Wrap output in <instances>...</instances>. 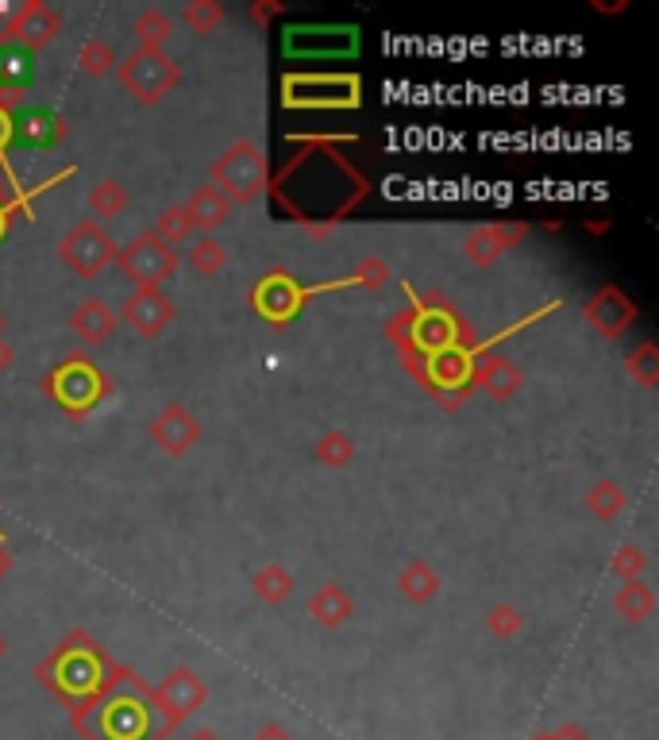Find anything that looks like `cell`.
I'll use <instances>...</instances> for the list:
<instances>
[{
  "mask_svg": "<svg viewBox=\"0 0 659 740\" xmlns=\"http://www.w3.org/2000/svg\"><path fill=\"white\" fill-rule=\"evenodd\" d=\"M147 691L132 668L112 663L101 691L70 709V725L86 740H155L158 721Z\"/></svg>",
  "mask_w": 659,
  "mask_h": 740,
  "instance_id": "1",
  "label": "cell"
},
{
  "mask_svg": "<svg viewBox=\"0 0 659 740\" xmlns=\"http://www.w3.org/2000/svg\"><path fill=\"white\" fill-rule=\"evenodd\" d=\"M109 671H112V660L104 655V648L81 629L70 632L43 663H35V679H40L47 691H55L70 709L78 706V702L93 698L104 679H109Z\"/></svg>",
  "mask_w": 659,
  "mask_h": 740,
  "instance_id": "2",
  "label": "cell"
},
{
  "mask_svg": "<svg viewBox=\"0 0 659 740\" xmlns=\"http://www.w3.org/2000/svg\"><path fill=\"white\" fill-rule=\"evenodd\" d=\"M209 186L228 198V205H252L270 186V162L267 150L252 139H236L220 150L209 166Z\"/></svg>",
  "mask_w": 659,
  "mask_h": 740,
  "instance_id": "3",
  "label": "cell"
},
{
  "mask_svg": "<svg viewBox=\"0 0 659 740\" xmlns=\"http://www.w3.org/2000/svg\"><path fill=\"white\" fill-rule=\"evenodd\" d=\"M43 390H47L51 397H55L58 405H63L70 417H89V413L97 410V405L104 402V394L112 390V382L104 379V370L97 367L93 359H86V355H74V359L58 362L55 370L47 374V382H43Z\"/></svg>",
  "mask_w": 659,
  "mask_h": 740,
  "instance_id": "4",
  "label": "cell"
},
{
  "mask_svg": "<svg viewBox=\"0 0 659 740\" xmlns=\"http://www.w3.org/2000/svg\"><path fill=\"white\" fill-rule=\"evenodd\" d=\"M116 78L135 104L150 109V104L166 101V97L181 86V63H174L166 51H143L139 47V51H132V55L116 63Z\"/></svg>",
  "mask_w": 659,
  "mask_h": 740,
  "instance_id": "5",
  "label": "cell"
},
{
  "mask_svg": "<svg viewBox=\"0 0 659 740\" xmlns=\"http://www.w3.org/2000/svg\"><path fill=\"white\" fill-rule=\"evenodd\" d=\"M147 698H150V709H155V721H158L155 740H166L181 721H189V717L209 702V683H204L193 668L181 663V668H174L163 683L150 686Z\"/></svg>",
  "mask_w": 659,
  "mask_h": 740,
  "instance_id": "6",
  "label": "cell"
},
{
  "mask_svg": "<svg viewBox=\"0 0 659 740\" xmlns=\"http://www.w3.org/2000/svg\"><path fill=\"white\" fill-rule=\"evenodd\" d=\"M120 274L135 285V290H163L166 278L178 274L181 259H178V247H166L155 232H139L132 244H124L116 251Z\"/></svg>",
  "mask_w": 659,
  "mask_h": 740,
  "instance_id": "7",
  "label": "cell"
},
{
  "mask_svg": "<svg viewBox=\"0 0 659 740\" xmlns=\"http://www.w3.org/2000/svg\"><path fill=\"white\" fill-rule=\"evenodd\" d=\"M120 244L104 232V224L97 221H81L58 239V259L66 262V270H74V278L81 282H93L104 270L116 262Z\"/></svg>",
  "mask_w": 659,
  "mask_h": 740,
  "instance_id": "8",
  "label": "cell"
},
{
  "mask_svg": "<svg viewBox=\"0 0 659 740\" xmlns=\"http://www.w3.org/2000/svg\"><path fill=\"white\" fill-rule=\"evenodd\" d=\"M116 316H120V324H127V328L135 332V336L155 339L174 324L178 305H174L163 290H132L124 298V305L116 309Z\"/></svg>",
  "mask_w": 659,
  "mask_h": 740,
  "instance_id": "9",
  "label": "cell"
},
{
  "mask_svg": "<svg viewBox=\"0 0 659 740\" xmlns=\"http://www.w3.org/2000/svg\"><path fill=\"white\" fill-rule=\"evenodd\" d=\"M640 309L628 293H621L617 285H602L597 293H590L587 305H582V321L605 339H621L628 328L636 324Z\"/></svg>",
  "mask_w": 659,
  "mask_h": 740,
  "instance_id": "10",
  "label": "cell"
},
{
  "mask_svg": "<svg viewBox=\"0 0 659 740\" xmlns=\"http://www.w3.org/2000/svg\"><path fill=\"white\" fill-rule=\"evenodd\" d=\"M467 386L487 390L494 402H510L521 386H525V370L502 351H482L479 359H471L467 367Z\"/></svg>",
  "mask_w": 659,
  "mask_h": 740,
  "instance_id": "11",
  "label": "cell"
},
{
  "mask_svg": "<svg viewBox=\"0 0 659 740\" xmlns=\"http://www.w3.org/2000/svg\"><path fill=\"white\" fill-rule=\"evenodd\" d=\"M252 305L259 316H267L270 324H286L298 316V309L305 305V290L293 282V274L286 270H270L252 293Z\"/></svg>",
  "mask_w": 659,
  "mask_h": 740,
  "instance_id": "12",
  "label": "cell"
},
{
  "mask_svg": "<svg viewBox=\"0 0 659 740\" xmlns=\"http://www.w3.org/2000/svg\"><path fill=\"white\" fill-rule=\"evenodd\" d=\"M147 433H150V440H155L158 451H166V456L178 459V456H186L197 440H201V421H197L181 402H170V405L158 410V417L147 425Z\"/></svg>",
  "mask_w": 659,
  "mask_h": 740,
  "instance_id": "13",
  "label": "cell"
},
{
  "mask_svg": "<svg viewBox=\"0 0 659 740\" xmlns=\"http://www.w3.org/2000/svg\"><path fill=\"white\" fill-rule=\"evenodd\" d=\"M58 32H63V16H58L51 4H43V0H24V4L12 12L9 40L27 43L32 51L51 47V43L58 40Z\"/></svg>",
  "mask_w": 659,
  "mask_h": 740,
  "instance_id": "14",
  "label": "cell"
},
{
  "mask_svg": "<svg viewBox=\"0 0 659 740\" xmlns=\"http://www.w3.org/2000/svg\"><path fill=\"white\" fill-rule=\"evenodd\" d=\"M528 236L525 224H487V228H474L463 236V255L474 262V267H494L510 247H517L521 239Z\"/></svg>",
  "mask_w": 659,
  "mask_h": 740,
  "instance_id": "15",
  "label": "cell"
},
{
  "mask_svg": "<svg viewBox=\"0 0 659 740\" xmlns=\"http://www.w3.org/2000/svg\"><path fill=\"white\" fill-rule=\"evenodd\" d=\"M116 328H120L116 309L104 305L101 298H86V301H78V305H74L70 332L86 347H97V344H104V339H112V336H116Z\"/></svg>",
  "mask_w": 659,
  "mask_h": 740,
  "instance_id": "16",
  "label": "cell"
},
{
  "mask_svg": "<svg viewBox=\"0 0 659 740\" xmlns=\"http://www.w3.org/2000/svg\"><path fill=\"white\" fill-rule=\"evenodd\" d=\"M305 609H309V617L321 625V629H339V625L351 621L355 598L339 583H324V586H316V591L309 594V606Z\"/></svg>",
  "mask_w": 659,
  "mask_h": 740,
  "instance_id": "17",
  "label": "cell"
},
{
  "mask_svg": "<svg viewBox=\"0 0 659 740\" xmlns=\"http://www.w3.org/2000/svg\"><path fill=\"white\" fill-rule=\"evenodd\" d=\"M186 213H189V221H193V232L212 236L216 228H224V224H228L232 205H228V198H224L220 190L201 186V190H193V198L186 201Z\"/></svg>",
  "mask_w": 659,
  "mask_h": 740,
  "instance_id": "18",
  "label": "cell"
},
{
  "mask_svg": "<svg viewBox=\"0 0 659 740\" xmlns=\"http://www.w3.org/2000/svg\"><path fill=\"white\" fill-rule=\"evenodd\" d=\"M439 586H444V579H439V571L432 568L428 560L405 563V568H401V575H398L401 598L413 602V606H428V602L439 594Z\"/></svg>",
  "mask_w": 659,
  "mask_h": 740,
  "instance_id": "19",
  "label": "cell"
},
{
  "mask_svg": "<svg viewBox=\"0 0 659 740\" xmlns=\"http://www.w3.org/2000/svg\"><path fill=\"white\" fill-rule=\"evenodd\" d=\"M613 609H617V617H625L628 625H640L656 614V594H651L648 583H621L617 594H613Z\"/></svg>",
  "mask_w": 659,
  "mask_h": 740,
  "instance_id": "20",
  "label": "cell"
},
{
  "mask_svg": "<svg viewBox=\"0 0 659 740\" xmlns=\"http://www.w3.org/2000/svg\"><path fill=\"white\" fill-rule=\"evenodd\" d=\"M625 505H628V494L617 479H597L594 486L587 490V509L590 517L597 520H617L621 513H625Z\"/></svg>",
  "mask_w": 659,
  "mask_h": 740,
  "instance_id": "21",
  "label": "cell"
},
{
  "mask_svg": "<svg viewBox=\"0 0 659 740\" xmlns=\"http://www.w3.org/2000/svg\"><path fill=\"white\" fill-rule=\"evenodd\" d=\"M252 591H255V598L267 602V606H282V602L293 594V575L282 568V563H267V568L255 571Z\"/></svg>",
  "mask_w": 659,
  "mask_h": 740,
  "instance_id": "22",
  "label": "cell"
},
{
  "mask_svg": "<svg viewBox=\"0 0 659 740\" xmlns=\"http://www.w3.org/2000/svg\"><path fill=\"white\" fill-rule=\"evenodd\" d=\"M86 205H89V216H93L97 224L101 221H112V216H120L127 209V190L120 186V181H112V178H101L89 190V198H86Z\"/></svg>",
  "mask_w": 659,
  "mask_h": 740,
  "instance_id": "23",
  "label": "cell"
},
{
  "mask_svg": "<svg viewBox=\"0 0 659 740\" xmlns=\"http://www.w3.org/2000/svg\"><path fill=\"white\" fill-rule=\"evenodd\" d=\"M186 262L197 270L201 278H216L220 270L228 267V244H220L216 236H201L193 247H189Z\"/></svg>",
  "mask_w": 659,
  "mask_h": 740,
  "instance_id": "24",
  "label": "cell"
},
{
  "mask_svg": "<svg viewBox=\"0 0 659 740\" xmlns=\"http://www.w3.org/2000/svg\"><path fill=\"white\" fill-rule=\"evenodd\" d=\"M628 379L636 382L640 390H656L659 386V347L651 339H644L640 347H633L625 359Z\"/></svg>",
  "mask_w": 659,
  "mask_h": 740,
  "instance_id": "25",
  "label": "cell"
},
{
  "mask_svg": "<svg viewBox=\"0 0 659 740\" xmlns=\"http://www.w3.org/2000/svg\"><path fill=\"white\" fill-rule=\"evenodd\" d=\"M313 456H316V463L328 467V471H344V467L355 459V440L344 433V428H332V433H324L321 440H316Z\"/></svg>",
  "mask_w": 659,
  "mask_h": 740,
  "instance_id": "26",
  "label": "cell"
},
{
  "mask_svg": "<svg viewBox=\"0 0 659 740\" xmlns=\"http://www.w3.org/2000/svg\"><path fill=\"white\" fill-rule=\"evenodd\" d=\"M135 40L143 43V51H163V43L174 35V20L166 16L163 9H143L139 16H135Z\"/></svg>",
  "mask_w": 659,
  "mask_h": 740,
  "instance_id": "27",
  "label": "cell"
},
{
  "mask_svg": "<svg viewBox=\"0 0 659 740\" xmlns=\"http://www.w3.org/2000/svg\"><path fill=\"white\" fill-rule=\"evenodd\" d=\"M224 24V9L216 0H186L181 4V27L197 35H212L216 27Z\"/></svg>",
  "mask_w": 659,
  "mask_h": 740,
  "instance_id": "28",
  "label": "cell"
},
{
  "mask_svg": "<svg viewBox=\"0 0 659 740\" xmlns=\"http://www.w3.org/2000/svg\"><path fill=\"white\" fill-rule=\"evenodd\" d=\"M290 86H298V89H313V93H305V97H290L286 104H293V109H313V104H339L336 97H332V89H347V86H355V78H293Z\"/></svg>",
  "mask_w": 659,
  "mask_h": 740,
  "instance_id": "29",
  "label": "cell"
},
{
  "mask_svg": "<svg viewBox=\"0 0 659 740\" xmlns=\"http://www.w3.org/2000/svg\"><path fill=\"white\" fill-rule=\"evenodd\" d=\"M155 232L158 239H163L166 247H178V244H186L189 236H193V221H189V213H186V205H170V209H163L158 213V221H155Z\"/></svg>",
  "mask_w": 659,
  "mask_h": 740,
  "instance_id": "30",
  "label": "cell"
},
{
  "mask_svg": "<svg viewBox=\"0 0 659 740\" xmlns=\"http://www.w3.org/2000/svg\"><path fill=\"white\" fill-rule=\"evenodd\" d=\"M116 51L109 47L104 40H89V43H81V51H78V70L81 74H89V78H104V74H112L116 70Z\"/></svg>",
  "mask_w": 659,
  "mask_h": 740,
  "instance_id": "31",
  "label": "cell"
},
{
  "mask_svg": "<svg viewBox=\"0 0 659 740\" xmlns=\"http://www.w3.org/2000/svg\"><path fill=\"white\" fill-rule=\"evenodd\" d=\"M610 568L621 583H640V575L648 571V556H644V548H636V543H621V548L613 551Z\"/></svg>",
  "mask_w": 659,
  "mask_h": 740,
  "instance_id": "32",
  "label": "cell"
},
{
  "mask_svg": "<svg viewBox=\"0 0 659 740\" xmlns=\"http://www.w3.org/2000/svg\"><path fill=\"white\" fill-rule=\"evenodd\" d=\"M487 629L494 632L498 640H513L521 629H525V614H521L517 606H510V602H498V606L487 614Z\"/></svg>",
  "mask_w": 659,
  "mask_h": 740,
  "instance_id": "33",
  "label": "cell"
},
{
  "mask_svg": "<svg viewBox=\"0 0 659 740\" xmlns=\"http://www.w3.org/2000/svg\"><path fill=\"white\" fill-rule=\"evenodd\" d=\"M386 278H390V270H386L382 259H362V267L355 270V282H362L367 290H378Z\"/></svg>",
  "mask_w": 659,
  "mask_h": 740,
  "instance_id": "34",
  "label": "cell"
},
{
  "mask_svg": "<svg viewBox=\"0 0 659 740\" xmlns=\"http://www.w3.org/2000/svg\"><path fill=\"white\" fill-rule=\"evenodd\" d=\"M278 12H282V4H278V0H252V9H247V16H252L259 27H267L270 20L278 16Z\"/></svg>",
  "mask_w": 659,
  "mask_h": 740,
  "instance_id": "35",
  "label": "cell"
},
{
  "mask_svg": "<svg viewBox=\"0 0 659 740\" xmlns=\"http://www.w3.org/2000/svg\"><path fill=\"white\" fill-rule=\"evenodd\" d=\"M252 740H298V737H293V732H290V729H286V725L270 721V725H263V729H259V732H255V737H252Z\"/></svg>",
  "mask_w": 659,
  "mask_h": 740,
  "instance_id": "36",
  "label": "cell"
},
{
  "mask_svg": "<svg viewBox=\"0 0 659 740\" xmlns=\"http://www.w3.org/2000/svg\"><path fill=\"white\" fill-rule=\"evenodd\" d=\"M24 101V89L20 86H0V112H9V109H16V104Z\"/></svg>",
  "mask_w": 659,
  "mask_h": 740,
  "instance_id": "37",
  "label": "cell"
},
{
  "mask_svg": "<svg viewBox=\"0 0 659 740\" xmlns=\"http://www.w3.org/2000/svg\"><path fill=\"white\" fill-rule=\"evenodd\" d=\"M551 737H556V740H590L587 732H582L579 725H571V721H567V725H559V729L551 732Z\"/></svg>",
  "mask_w": 659,
  "mask_h": 740,
  "instance_id": "38",
  "label": "cell"
},
{
  "mask_svg": "<svg viewBox=\"0 0 659 740\" xmlns=\"http://www.w3.org/2000/svg\"><path fill=\"white\" fill-rule=\"evenodd\" d=\"M590 9L602 12V16H617V12L628 9V0H617V4H602V0H590Z\"/></svg>",
  "mask_w": 659,
  "mask_h": 740,
  "instance_id": "39",
  "label": "cell"
},
{
  "mask_svg": "<svg viewBox=\"0 0 659 740\" xmlns=\"http://www.w3.org/2000/svg\"><path fill=\"white\" fill-rule=\"evenodd\" d=\"M12 362H16V351H12L9 339H0V374H4V370H12Z\"/></svg>",
  "mask_w": 659,
  "mask_h": 740,
  "instance_id": "40",
  "label": "cell"
},
{
  "mask_svg": "<svg viewBox=\"0 0 659 740\" xmlns=\"http://www.w3.org/2000/svg\"><path fill=\"white\" fill-rule=\"evenodd\" d=\"M9 139H12V120L9 112H0V150L9 147Z\"/></svg>",
  "mask_w": 659,
  "mask_h": 740,
  "instance_id": "41",
  "label": "cell"
},
{
  "mask_svg": "<svg viewBox=\"0 0 659 740\" xmlns=\"http://www.w3.org/2000/svg\"><path fill=\"white\" fill-rule=\"evenodd\" d=\"M9 27H12V9L9 4H0V43L9 40Z\"/></svg>",
  "mask_w": 659,
  "mask_h": 740,
  "instance_id": "42",
  "label": "cell"
},
{
  "mask_svg": "<svg viewBox=\"0 0 659 740\" xmlns=\"http://www.w3.org/2000/svg\"><path fill=\"white\" fill-rule=\"evenodd\" d=\"M12 205V190H9V178H4V166H0V209Z\"/></svg>",
  "mask_w": 659,
  "mask_h": 740,
  "instance_id": "43",
  "label": "cell"
},
{
  "mask_svg": "<svg viewBox=\"0 0 659 740\" xmlns=\"http://www.w3.org/2000/svg\"><path fill=\"white\" fill-rule=\"evenodd\" d=\"M12 568V556H9V548H4V543H0V575H4V571Z\"/></svg>",
  "mask_w": 659,
  "mask_h": 740,
  "instance_id": "44",
  "label": "cell"
},
{
  "mask_svg": "<svg viewBox=\"0 0 659 740\" xmlns=\"http://www.w3.org/2000/svg\"><path fill=\"white\" fill-rule=\"evenodd\" d=\"M587 232H594V236H597V232H610V221H590Z\"/></svg>",
  "mask_w": 659,
  "mask_h": 740,
  "instance_id": "45",
  "label": "cell"
},
{
  "mask_svg": "<svg viewBox=\"0 0 659 740\" xmlns=\"http://www.w3.org/2000/svg\"><path fill=\"white\" fill-rule=\"evenodd\" d=\"M189 740H220V737H216V732H212V729H197Z\"/></svg>",
  "mask_w": 659,
  "mask_h": 740,
  "instance_id": "46",
  "label": "cell"
},
{
  "mask_svg": "<svg viewBox=\"0 0 659 740\" xmlns=\"http://www.w3.org/2000/svg\"><path fill=\"white\" fill-rule=\"evenodd\" d=\"M4 228H9V216H4V209H0V236H4Z\"/></svg>",
  "mask_w": 659,
  "mask_h": 740,
  "instance_id": "47",
  "label": "cell"
},
{
  "mask_svg": "<svg viewBox=\"0 0 659 740\" xmlns=\"http://www.w3.org/2000/svg\"><path fill=\"white\" fill-rule=\"evenodd\" d=\"M4 652H9V640L0 637V660H4Z\"/></svg>",
  "mask_w": 659,
  "mask_h": 740,
  "instance_id": "48",
  "label": "cell"
},
{
  "mask_svg": "<svg viewBox=\"0 0 659 740\" xmlns=\"http://www.w3.org/2000/svg\"><path fill=\"white\" fill-rule=\"evenodd\" d=\"M533 740H556V737H551V732H540V737H533Z\"/></svg>",
  "mask_w": 659,
  "mask_h": 740,
  "instance_id": "49",
  "label": "cell"
},
{
  "mask_svg": "<svg viewBox=\"0 0 659 740\" xmlns=\"http://www.w3.org/2000/svg\"><path fill=\"white\" fill-rule=\"evenodd\" d=\"M0 336H4V313H0Z\"/></svg>",
  "mask_w": 659,
  "mask_h": 740,
  "instance_id": "50",
  "label": "cell"
}]
</instances>
